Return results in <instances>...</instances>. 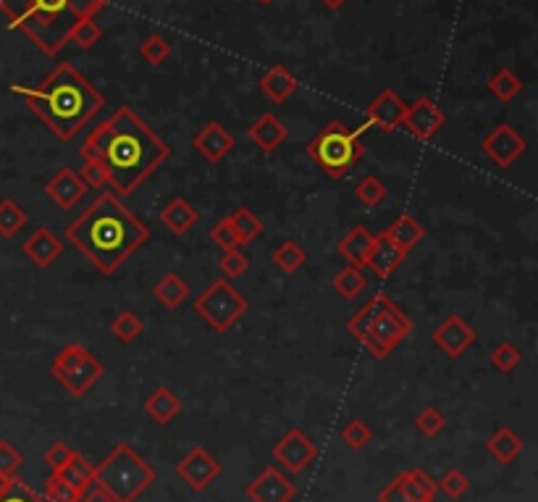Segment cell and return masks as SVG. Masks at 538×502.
<instances>
[{"mask_svg":"<svg viewBox=\"0 0 538 502\" xmlns=\"http://www.w3.org/2000/svg\"><path fill=\"white\" fill-rule=\"evenodd\" d=\"M405 111H407V103L402 101L394 90H384L367 103L366 122L370 126H378L386 134H392L396 126H402Z\"/></svg>","mask_w":538,"mask_h":502,"instance_id":"9a60e30c","label":"cell"},{"mask_svg":"<svg viewBox=\"0 0 538 502\" xmlns=\"http://www.w3.org/2000/svg\"><path fill=\"white\" fill-rule=\"evenodd\" d=\"M0 502H45V500H43V495H37L29 484H24L22 478L16 477L14 487L0 497Z\"/></svg>","mask_w":538,"mask_h":502,"instance_id":"681fc988","label":"cell"},{"mask_svg":"<svg viewBox=\"0 0 538 502\" xmlns=\"http://www.w3.org/2000/svg\"><path fill=\"white\" fill-rule=\"evenodd\" d=\"M347 331L366 348L373 358L384 360L392 355L413 331V319L392 302L386 292H376L370 300L347 321Z\"/></svg>","mask_w":538,"mask_h":502,"instance_id":"5b68a950","label":"cell"},{"mask_svg":"<svg viewBox=\"0 0 538 502\" xmlns=\"http://www.w3.org/2000/svg\"><path fill=\"white\" fill-rule=\"evenodd\" d=\"M111 0H0V14L11 29L26 34L45 55L69 45L72 29L82 19H95Z\"/></svg>","mask_w":538,"mask_h":502,"instance_id":"277c9868","label":"cell"},{"mask_svg":"<svg viewBox=\"0 0 538 502\" xmlns=\"http://www.w3.org/2000/svg\"><path fill=\"white\" fill-rule=\"evenodd\" d=\"M378 502H413L405 492H402V487H399V481L392 478L381 492H378Z\"/></svg>","mask_w":538,"mask_h":502,"instance_id":"816d5d0a","label":"cell"},{"mask_svg":"<svg viewBox=\"0 0 538 502\" xmlns=\"http://www.w3.org/2000/svg\"><path fill=\"white\" fill-rule=\"evenodd\" d=\"M247 134L263 153H276L279 145L289 137V129L284 126V122L276 113H263V116H258L252 122V126L247 129Z\"/></svg>","mask_w":538,"mask_h":502,"instance_id":"44dd1931","label":"cell"},{"mask_svg":"<svg viewBox=\"0 0 538 502\" xmlns=\"http://www.w3.org/2000/svg\"><path fill=\"white\" fill-rule=\"evenodd\" d=\"M53 379H58V384L73 395V398H84L95 384H98L105 366L98 360L95 352H90L84 345H66L64 350L55 355L53 366H50Z\"/></svg>","mask_w":538,"mask_h":502,"instance_id":"ba28073f","label":"cell"},{"mask_svg":"<svg viewBox=\"0 0 538 502\" xmlns=\"http://www.w3.org/2000/svg\"><path fill=\"white\" fill-rule=\"evenodd\" d=\"M297 87H299L297 76H294L287 66H281V64L270 66L269 72L263 74V79H260L263 95L270 98L273 103H287L294 93H297Z\"/></svg>","mask_w":538,"mask_h":502,"instance_id":"603a6c76","label":"cell"},{"mask_svg":"<svg viewBox=\"0 0 538 502\" xmlns=\"http://www.w3.org/2000/svg\"><path fill=\"white\" fill-rule=\"evenodd\" d=\"M79 176H82V182L87 184V190H103V187L108 184V182H105V174L100 172L95 163H87V161H84V169H82V174Z\"/></svg>","mask_w":538,"mask_h":502,"instance_id":"f907efd6","label":"cell"},{"mask_svg":"<svg viewBox=\"0 0 538 502\" xmlns=\"http://www.w3.org/2000/svg\"><path fill=\"white\" fill-rule=\"evenodd\" d=\"M523 355L514 348L513 342H499L494 350H491V366L499 371V374H513L514 369L520 366Z\"/></svg>","mask_w":538,"mask_h":502,"instance_id":"f35d334b","label":"cell"},{"mask_svg":"<svg viewBox=\"0 0 538 502\" xmlns=\"http://www.w3.org/2000/svg\"><path fill=\"white\" fill-rule=\"evenodd\" d=\"M399 487H402V492L410 497L413 502H434L436 497V481L428 477L426 471H420V468H410V471H402L399 477Z\"/></svg>","mask_w":538,"mask_h":502,"instance_id":"83f0119b","label":"cell"},{"mask_svg":"<svg viewBox=\"0 0 538 502\" xmlns=\"http://www.w3.org/2000/svg\"><path fill=\"white\" fill-rule=\"evenodd\" d=\"M245 495L252 502H292L297 497V484L276 466H266L247 484Z\"/></svg>","mask_w":538,"mask_h":502,"instance_id":"5bb4252c","label":"cell"},{"mask_svg":"<svg viewBox=\"0 0 538 502\" xmlns=\"http://www.w3.org/2000/svg\"><path fill=\"white\" fill-rule=\"evenodd\" d=\"M210 240H213L216 248H220L223 252L234 251V248H242V245H240V237H237V231H234V226L229 221V216H223L220 221L213 224V229H210Z\"/></svg>","mask_w":538,"mask_h":502,"instance_id":"bcb514c9","label":"cell"},{"mask_svg":"<svg viewBox=\"0 0 538 502\" xmlns=\"http://www.w3.org/2000/svg\"><path fill=\"white\" fill-rule=\"evenodd\" d=\"M82 158L105 174L116 198H129L171 158V148L129 105H119L87 134Z\"/></svg>","mask_w":538,"mask_h":502,"instance_id":"6da1fadb","label":"cell"},{"mask_svg":"<svg viewBox=\"0 0 538 502\" xmlns=\"http://www.w3.org/2000/svg\"><path fill=\"white\" fill-rule=\"evenodd\" d=\"M367 129H370L367 122H363L357 129H347L342 122H328L313 137V143L305 151L318 163V169L328 179H342L363 158L366 145H363L360 137L366 134Z\"/></svg>","mask_w":538,"mask_h":502,"instance_id":"52a82bcc","label":"cell"},{"mask_svg":"<svg viewBox=\"0 0 538 502\" xmlns=\"http://www.w3.org/2000/svg\"><path fill=\"white\" fill-rule=\"evenodd\" d=\"M64 234L103 277H113L150 240L147 224L132 216V211L113 192H103L90 202Z\"/></svg>","mask_w":538,"mask_h":502,"instance_id":"7a4b0ae2","label":"cell"},{"mask_svg":"<svg viewBox=\"0 0 538 502\" xmlns=\"http://www.w3.org/2000/svg\"><path fill=\"white\" fill-rule=\"evenodd\" d=\"M320 3H323V5H326L328 11H339V8H342L347 0H320Z\"/></svg>","mask_w":538,"mask_h":502,"instance_id":"11a10c76","label":"cell"},{"mask_svg":"<svg viewBox=\"0 0 538 502\" xmlns=\"http://www.w3.org/2000/svg\"><path fill=\"white\" fill-rule=\"evenodd\" d=\"M219 269L223 279H240L245 277L247 269H249V258H247L245 252L240 251V248H234V251L223 252V258L219 261Z\"/></svg>","mask_w":538,"mask_h":502,"instance_id":"ee69618b","label":"cell"},{"mask_svg":"<svg viewBox=\"0 0 538 502\" xmlns=\"http://www.w3.org/2000/svg\"><path fill=\"white\" fill-rule=\"evenodd\" d=\"M370 439H373V431H370V427H367L366 421H360V418L349 421V424L342 428V442L349 450H363Z\"/></svg>","mask_w":538,"mask_h":502,"instance_id":"f6af8a7d","label":"cell"},{"mask_svg":"<svg viewBox=\"0 0 538 502\" xmlns=\"http://www.w3.org/2000/svg\"><path fill=\"white\" fill-rule=\"evenodd\" d=\"M366 274L360 271V269H355V266H344L342 271L337 274V277L331 279V287L337 290V295L344 298V300H352V298H357L363 290H366Z\"/></svg>","mask_w":538,"mask_h":502,"instance_id":"e575fe53","label":"cell"},{"mask_svg":"<svg viewBox=\"0 0 538 502\" xmlns=\"http://www.w3.org/2000/svg\"><path fill=\"white\" fill-rule=\"evenodd\" d=\"M100 40H103V29L95 19H82V22H76V26L72 29V37H69V43H73L79 51H90V48H95Z\"/></svg>","mask_w":538,"mask_h":502,"instance_id":"74e56055","label":"cell"},{"mask_svg":"<svg viewBox=\"0 0 538 502\" xmlns=\"http://www.w3.org/2000/svg\"><path fill=\"white\" fill-rule=\"evenodd\" d=\"M247 310H249V302L229 279H216L202 295L195 298L197 316L220 334L234 327Z\"/></svg>","mask_w":538,"mask_h":502,"instance_id":"9c48e42d","label":"cell"},{"mask_svg":"<svg viewBox=\"0 0 538 502\" xmlns=\"http://www.w3.org/2000/svg\"><path fill=\"white\" fill-rule=\"evenodd\" d=\"M43 500L45 502H79L82 495L73 489L72 484H66L58 474H50V478L45 481V492H43Z\"/></svg>","mask_w":538,"mask_h":502,"instance_id":"b9f144b4","label":"cell"},{"mask_svg":"<svg viewBox=\"0 0 538 502\" xmlns=\"http://www.w3.org/2000/svg\"><path fill=\"white\" fill-rule=\"evenodd\" d=\"M481 151L486 153V158H489L494 166L510 169L514 161L528 151V143H525V137L513 124L504 122V124L494 126L489 134L484 137Z\"/></svg>","mask_w":538,"mask_h":502,"instance_id":"8fae6325","label":"cell"},{"mask_svg":"<svg viewBox=\"0 0 538 502\" xmlns=\"http://www.w3.org/2000/svg\"><path fill=\"white\" fill-rule=\"evenodd\" d=\"M79 502H113V497L100 487V484H93L82 492V500Z\"/></svg>","mask_w":538,"mask_h":502,"instance_id":"f5cc1de1","label":"cell"},{"mask_svg":"<svg viewBox=\"0 0 538 502\" xmlns=\"http://www.w3.org/2000/svg\"><path fill=\"white\" fill-rule=\"evenodd\" d=\"M14 481H16V477H3V474H0V497L14 487Z\"/></svg>","mask_w":538,"mask_h":502,"instance_id":"db71d44e","label":"cell"},{"mask_svg":"<svg viewBox=\"0 0 538 502\" xmlns=\"http://www.w3.org/2000/svg\"><path fill=\"white\" fill-rule=\"evenodd\" d=\"M384 234L392 240L399 251L410 252L413 248H417V245L423 242V237H426V229H423V224H420L417 219H413V216H407V213H399V216H396V219L392 221V226H389Z\"/></svg>","mask_w":538,"mask_h":502,"instance_id":"484cf974","label":"cell"},{"mask_svg":"<svg viewBox=\"0 0 538 502\" xmlns=\"http://www.w3.org/2000/svg\"><path fill=\"white\" fill-rule=\"evenodd\" d=\"M260 3H266V5H269V3H273V0H260Z\"/></svg>","mask_w":538,"mask_h":502,"instance_id":"9f6ffc18","label":"cell"},{"mask_svg":"<svg viewBox=\"0 0 538 502\" xmlns=\"http://www.w3.org/2000/svg\"><path fill=\"white\" fill-rule=\"evenodd\" d=\"M520 90H523V79L514 74V72H510V69H499L496 74L491 76L489 93L496 98V101H502V103L514 101V98L520 95Z\"/></svg>","mask_w":538,"mask_h":502,"instance_id":"8d00e7d4","label":"cell"},{"mask_svg":"<svg viewBox=\"0 0 538 502\" xmlns=\"http://www.w3.org/2000/svg\"><path fill=\"white\" fill-rule=\"evenodd\" d=\"M373 237H376V234H370L363 224L352 226V229L344 234L337 248H339V255L347 261V266L366 269L367 252L373 248Z\"/></svg>","mask_w":538,"mask_h":502,"instance_id":"7402d4cb","label":"cell"},{"mask_svg":"<svg viewBox=\"0 0 538 502\" xmlns=\"http://www.w3.org/2000/svg\"><path fill=\"white\" fill-rule=\"evenodd\" d=\"M386 195H389L386 184L376 174H366L355 184V198H357L360 205H366V208H378L381 202L386 201Z\"/></svg>","mask_w":538,"mask_h":502,"instance_id":"d590c367","label":"cell"},{"mask_svg":"<svg viewBox=\"0 0 538 502\" xmlns=\"http://www.w3.org/2000/svg\"><path fill=\"white\" fill-rule=\"evenodd\" d=\"M24 458L16 448H11L5 439H0V474L3 477H16V471L22 468Z\"/></svg>","mask_w":538,"mask_h":502,"instance_id":"7dc6e473","label":"cell"},{"mask_svg":"<svg viewBox=\"0 0 538 502\" xmlns=\"http://www.w3.org/2000/svg\"><path fill=\"white\" fill-rule=\"evenodd\" d=\"M58 477L64 478L66 484H72L73 489L82 495L87 487H93V484H95V466H93V463H87V458H84V455L73 452L72 460L58 471Z\"/></svg>","mask_w":538,"mask_h":502,"instance_id":"f546056e","label":"cell"},{"mask_svg":"<svg viewBox=\"0 0 538 502\" xmlns=\"http://www.w3.org/2000/svg\"><path fill=\"white\" fill-rule=\"evenodd\" d=\"M161 221L169 226V231L173 234H187L192 226L197 224V211L195 205L190 201H184V198H171V201L163 205V211H161Z\"/></svg>","mask_w":538,"mask_h":502,"instance_id":"4316f807","label":"cell"},{"mask_svg":"<svg viewBox=\"0 0 538 502\" xmlns=\"http://www.w3.org/2000/svg\"><path fill=\"white\" fill-rule=\"evenodd\" d=\"M273 460L281 463L287 474H302L318 460V445L302 428H289L273 445Z\"/></svg>","mask_w":538,"mask_h":502,"instance_id":"30bf717a","label":"cell"},{"mask_svg":"<svg viewBox=\"0 0 538 502\" xmlns=\"http://www.w3.org/2000/svg\"><path fill=\"white\" fill-rule=\"evenodd\" d=\"M416 427L423 437H436L446 427V416L441 413L439 408L428 405V408H423L416 416Z\"/></svg>","mask_w":538,"mask_h":502,"instance_id":"7bdbcfd3","label":"cell"},{"mask_svg":"<svg viewBox=\"0 0 538 502\" xmlns=\"http://www.w3.org/2000/svg\"><path fill=\"white\" fill-rule=\"evenodd\" d=\"M237 148L234 134L219 122H208L195 134V151L208 161V163H220L229 153Z\"/></svg>","mask_w":538,"mask_h":502,"instance_id":"e0dca14e","label":"cell"},{"mask_svg":"<svg viewBox=\"0 0 538 502\" xmlns=\"http://www.w3.org/2000/svg\"><path fill=\"white\" fill-rule=\"evenodd\" d=\"M29 221L26 211L16 201H0V237H16Z\"/></svg>","mask_w":538,"mask_h":502,"instance_id":"836d02e7","label":"cell"},{"mask_svg":"<svg viewBox=\"0 0 538 502\" xmlns=\"http://www.w3.org/2000/svg\"><path fill=\"white\" fill-rule=\"evenodd\" d=\"M407 258V252L399 251L392 240L381 231L373 237V248L367 252L366 269H370V274H376L378 279H389L402 266V261Z\"/></svg>","mask_w":538,"mask_h":502,"instance_id":"d6986e66","label":"cell"},{"mask_svg":"<svg viewBox=\"0 0 538 502\" xmlns=\"http://www.w3.org/2000/svg\"><path fill=\"white\" fill-rule=\"evenodd\" d=\"M73 450L69 448V445H64V442H55L53 448H48L45 450V455H43V460H45V466H48L53 474H58L69 460H72Z\"/></svg>","mask_w":538,"mask_h":502,"instance_id":"c3c4849f","label":"cell"},{"mask_svg":"<svg viewBox=\"0 0 538 502\" xmlns=\"http://www.w3.org/2000/svg\"><path fill=\"white\" fill-rule=\"evenodd\" d=\"M436 489H441L449 500H463L470 489V478L460 468H449L444 477L436 481Z\"/></svg>","mask_w":538,"mask_h":502,"instance_id":"ab89813d","label":"cell"},{"mask_svg":"<svg viewBox=\"0 0 538 502\" xmlns=\"http://www.w3.org/2000/svg\"><path fill=\"white\" fill-rule=\"evenodd\" d=\"M305 251L299 248V242L294 240H284L276 251H273V263L281 274H297L305 266Z\"/></svg>","mask_w":538,"mask_h":502,"instance_id":"d6a6232c","label":"cell"},{"mask_svg":"<svg viewBox=\"0 0 538 502\" xmlns=\"http://www.w3.org/2000/svg\"><path fill=\"white\" fill-rule=\"evenodd\" d=\"M434 345L449 358H460L475 342V331L467 327L463 316H446L431 334Z\"/></svg>","mask_w":538,"mask_h":502,"instance_id":"2e32d148","label":"cell"},{"mask_svg":"<svg viewBox=\"0 0 538 502\" xmlns=\"http://www.w3.org/2000/svg\"><path fill=\"white\" fill-rule=\"evenodd\" d=\"M22 252H24L37 269H48V266H53L61 258L64 245H61V240L55 237L53 229L40 226V229H34V234L26 237V242L22 245Z\"/></svg>","mask_w":538,"mask_h":502,"instance_id":"ffe728a7","label":"cell"},{"mask_svg":"<svg viewBox=\"0 0 538 502\" xmlns=\"http://www.w3.org/2000/svg\"><path fill=\"white\" fill-rule=\"evenodd\" d=\"M142 331H145V324H142V319H140L134 310H122V313L113 319V324H111V334H113V340H116L119 345H132V342H137V340L142 337Z\"/></svg>","mask_w":538,"mask_h":502,"instance_id":"4dcf8cb0","label":"cell"},{"mask_svg":"<svg viewBox=\"0 0 538 502\" xmlns=\"http://www.w3.org/2000/svg\"><path fill=\"white\" fill-rule=\"evenodd\" d=\"M145 413L161 427L171 424L173 418L181 413V400L179 395L169 389V387H158L150 398L145 400Z\"/></svg>","mask_w":538,"mask_h":502,"instance_id":"d4e9b609","label":"cell"},{"mask_svg":"<svg viewBox=\"0 0 538 502\" xmlns=\"http://www.w3.org/2000/svg\"><path fill=\"white\" fill-rule=\"evenodd\" d=\"M220 474V463L202 448H192L179 463H176V477L181 478L192 492L208 489Z\"/></svg>","mask_w":538,"mask_h":502,"instance_id":"4fadbf2b","label":"cell"},{"mask_svg":"<svg viewBox=\"0 0 538 502\" xmlns=\"http://www.w3.org/2000/svg\"><path fill=\"white\" fill-rule=\"evenodd\" d=\"M11 93L22 95L26 108L61 143L73 140L105 108V95L72 64H58L37 87L11 84Z\"/></svg>","mask_w":538,"mask_h":502,"instance_id":"3957f363","label":"cell"},{"mask_svg":"<svg viewBox=\"0 0 538 502\" xmlns=\"http://www.w3.org/2000/svg\"><path fill=\"white\" fill-rule=\"evenodd\" d=\"M152 295H155V300L161 302V305H166L169 310H176L181 302L192 295V290H190V284L181 277L166 274L163 279H158V284L152 287Z\"/></svg>","mask_w":538,"mask_h":502,"instance_id":"f1b7e54d","label":"cell"},{"mask_svg":"<svg viewBox=\"0 0 538 502\" xmlns=\"http://www.w3.org/2000/svg\"><path fill=\"white\" fill-rule=\"evenodd\" d=\"M523 448H525L523 437L510 427L496 428V431L489 437V442H486V452H489L496 463H502V466H510V463H514V460L520 458Z\"/></svg>","mask_w":538,"mask_h":502,"instance_id":"cb8c5ba5","label":"cell"},{"mask_svg":"<svg viewBox=\"0 0 538 502\" xmlns=\"http://www.w3.org/2000/svg\"><path fill=\"white\" fill-rule=\"evenodd\" d=\"M140 55L145 58L150 66H161L171 58V43L161 34H150L142 48H140Z\"/></svg>","mask_w":538,"mask_h":502,"instance_id":"60d3db41","label":"cell"},{"mask_svg":"<svg viewBox=\"0 0 538 502\" xmlns=\"http://www.w3.org/2000/svg\"><path fill=\"white\" fill-rule=\"evenodd\" d=\"M444 124H446V116H444V111H441L439 105L431 101V98L423 95V98H417V101L407 103L402 126H405L416 140H420V143L434 140Z\"/></svg>","mask_w":538,"mask_h":502,"instance_id":"7c38bea8","label":"cell"},{"mask_svg":"<svg viewBox=\"0 0 538 502\" xmlns=\"http://www.w3.org/2000/svg\"><path fill=\"white\" fill-rule=\"evenodd\" d=\"M152 481V466L132 450L129 442H119L95 468V484H100L113 502H137Z\"/></svg>","mask_w":538,"mask_h":502,"instance_id":"8992f818","label":"cell"},{"mask_svg":"<svg viewBox=\"0 0 538 502\" xmlns=\"http://www.w3.org/2000/svg\"><path fill=\"white\" fill-rule=\"evenodd\" d=\"M229 221L234 226V231H237V237H240V245H249V242H255L260 234H263V221L249 211V208H237L231 216H229Z\"/></svg>","mask_w":538,"mask_h":502,"instance_id":"1f68e13d","label":"cell"},{"mask_svg":"<svg viewBox=\"0 0 538 502\" xmlns=\"http://www.w3.org/2000/svg\"><path fill=\"white\" fill-rule=\"evenodd\" d=\"M45 195H48L50 201L55 202L61 211H73L76 202L84 201L87 184L82 182V176L76 174L73 169L66 166V169H61V172L45 184Z\"/></svg>","mask_w":538,"mask_h":502,"instance_id":"ac0fdd59","label":"cell"}]
</instances>
